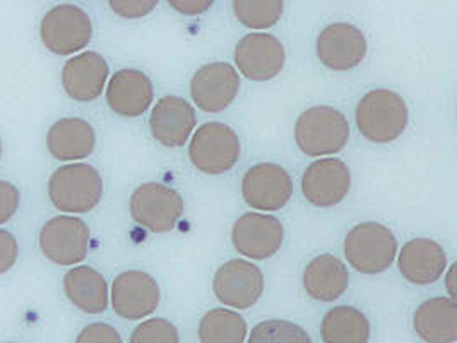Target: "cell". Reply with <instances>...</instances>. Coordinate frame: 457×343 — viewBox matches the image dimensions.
Returning a JSON list of instances; mask_svg holds the SVG:
<instances>
[{
    "label": "cell",
    "instance_id": "cell-1",
    "mask_svg": "<svg viewBox=\"0 0 457 343\" xmlns=\"http://www.w3.org/2000/svg\"><path fill=\"white\" fill-rule=\"evenodd\" d=\"M408 126L406 102L393 91L378 88L369 91L356 107V128L375 145L395 141Z\"/></svg>",
    "mask_w": 457,
    "mask_h": 343
},
{
    "label": "cell",
    "instance_id": "cell-2",
    "mask_svg": "<svg viewBox=\"0 0 457 343\" xmlns=\"http://www.w3.org/2000/svg\"><path fill=\"white\" fill-rule=\"evenodd\" d=\"M48 196L62 213H89L102 201L104 179L87 163L63 165L52 173Z\"/></svg>",
    "mask_w": 457,
    "mask_h": 343
},
{
    "label": "cell",
    "instance_id": "cell-3",
    "mask_svg": "<svg viewBox=\"0 0 457 343\" xmlns=\"http://www.w3.org/2000/svg\"><path fill=\"white\" fill-rule=\"evenodd\" d=\"M350 124L345 113L329 105L305 110L295 124V141L307 156H329L348 145Z\"/></svg>",
    "mask_w": 457,
    "mask_h": 343
},
{
    "label": "cell",
    "instance_id": "cell-4",
    "mask_svg": "<svg viewBox=\"0 0 457 343\" xmlns=\"http://www.w3.org/2000/svg\"><path fill=\"white\" fill-rule=\"evenodd\" d=\"M397 240L382 223L363 222L354 225L345 238V256L356 272L382 273L395 263Z\"/></svg>",
    "mask_w": 457,
    "mask_h": 343
},
{
    "label": "cell",
    "instance_id": "cell-5",
    "mask_svg": "<svg viewBox=\"0 0 457 343\" xmlns=\"http://www.w3.org/2000/svg\"><path fill=\"white\" fill-rule=\"evenodd\" d=\"M240 150V139L233 129L221 122H206L195 130L188 145V158L197 171L220 175L237 165Z\"/></svg>",
    "mask_w": 457,
    "mask_h": 343
},
{
    "label": "cell",
    "instance_id": "cell-6",
    "mask_svg": "<svg viewBox=\"0 0 457 343\" xmlns=\"http://www.w3.org/2000/svg\"><path fill=\"white\" fill-rule=\"evenodd\" d=\"M40 37L52 54L71 55L91 42L93 22L86 11L78 5H55L43 16Z\"/></svg>",
    "mask_w": 457,
    "mask_h": 343
},
{
    "label": "cell",
    "instance_id": "cell-7",
    "mask_svg": "<svg viewBox=\"0 0 457 343\" xmlns=\"http://www.w3.org/2000/svg\"><path fill=\"white\" fill-rule=\"evenodd\" d=\"M184 213L179 191L160 182H145L130 196V214L147 230L163 234L177 227Z\"/></svg>",
    "mask_w": 457,
    "mask_h": 343
},
{
    "label": "cell",
    "instance_id": "cell-8",
    "mask_svg": "<svg viewBox=\"0 0 457 343\" xmlns=\"http://www.w3.org/2000/svg\"><path fill=\"white\" fill-rule=\"evenodd\" d=\"M89 227L78 216L59 214L50 218L40 230L43 256L61 266H74L89 251Z\"/></svg>",
    "mask_w": 457,
    "mask_h": 343
},
{
    "label": "cell",
    "instance_id": "cell-9",
    "mask_svg": "<svg viewBox=\"0 0 457 343\" xmlns=\"http://www.w3.org/2000/svg\"><path fill=\"white\" fill-rule=\"evenodd\" d=\"M212 290L216 299L233 309H249L264 292V275L245 259H229L218 268Z\"/></svg>",
    "mask_w": 457,
    "mask_h": 343
},
{
    "label": "cell",
    "instance_id": "cell-10",
    "mask_svg": "<svg viewBox=\"0 0 457 343\" xmlns=\"http://www.w3.org/2000/svg\"><path fill=\"white\" fill-rule=\"evenodd\" d=\"M242 196L253 210L278 212L293 196L290 173L276 163H257L242 179Z\"/></svg>",
    "mask_w": 457,
    "mask_h": 343
},
{
    "label": "cell",
    "instance_id": "cell-11",
    "mask_svg": "<svg viewBox=\"0 0 457 343\" xmlns=\"http://www.w3.org/2000/svg\"><path fill=\"white\" fill-rule=\"evenodd\" d=\"M285 46L270 33H250L235 46V64L252 81H270L285 67Z\"/></svg>",
    "mask_w": 457,
    "mask_h": 343
},
{
    "label": "cell",
    "instance_id": "cell-12",
    "mask_svg": "<svg viewBox=\"0 0 457 343\" xmlns=\"http://www.w3.org/2000/svg\"><path fill=\"white\" fill-rule=\"evenodd\" d=\"M160 304L158 281L141 270H129L113 280L112 305L113 311L129 322H139Z\"/></svg>",
    "mask_w": 457,
    "mask_h": 343
},
{
    "label": "cell",
    "instance_id": "cell-13",
    "mask_svg": "<svg viewBox=\"0 0 457 343\" xmlns=\"http://www.w3.org/2000/svg\"><path fill=\"white\" fill-rule=\"evenodd\" d=\"M367 38L350 22H333L317 38V57L331 71H350L363 63Z\"/></svg>",
    "mask_w": 457,
    "mask_h": 343
},
{
    "label": "cell",
    "instance_id": "cell-14",
    "mask_svg": "<svg viewBox=\"0 0 457 343\" xmlns=\"http://www.w3.org/2000/svg\"><path fill=\"white\" fill-rule=\"evenodd\" d=\"M352 188V172L337 158H322L307 167L302 177V193L317 208L339 205Z\"/></svg>",
    "mask_w": 457,
    "mask_h": 343
},
{
    "label": "cell",
    "instance_id": "cell-15",
    "mask_svg": "<svg viewBox=\"0 0 457 343\" xmlns=\"http://www.w3.org/2000/svg\"><path fill=\"white\" fill-rule=\"evenodd\" d=\"M240 89V76L233 65L211 63L195 71L190 81V95L197 107L209 113L228 108Z\"/></svg>",
    "mask_w": 457,
    "mask_h": 343
},
{
    "label": "cell",
    "instance_id": "cell-16",
    "mask_svg": "<svg viewBox=\"0 0 457 343\" xmlns=\"http://www.w3.org/2000/svg\"><path fill=\"white\" fill-rule=\"evenodd\" d=\"M285 227L270 214H242L231 230L235 249L252 259H268L274 256L283 246Z\"/></svg>",
    "mask_w": 457,
    "mask_h": 343
},
{
    "label": "cell",
    "instance_id": "cell-17",
    "mask_svg": "<svg viewBox=\"0 0 457 343\" xmlns=\"http://www.w3.org/2000/svg\"><path fill=\"white\" fill-rule=\"evenodd\" d=\"M149 128L160 145L167 148L184 146L195 129V110L180 96H163L151 112Z\"/></svg>",
    "mask_w": 457,
    "mask_h": 343
},
{
    "label": "cell",
    "instance_id": "cell-18",
    "mask_svg": "<svg viewBox=\"0 0 457 343\" xmlns=\"http://www.w3.org/2000/svg\"><path fill=\"white\" fill-rule=\"evenodd\" d=\"M153 98L154 89L151 79L137 69L117 71L106 88L108 107L127 119L143 115L151 107Z\"/></svg>",
    "mask_w": 457,
    "mask_h": 343
},
{
    "label": "cell",
    "instance_id": "cell-19",
    "mask_svg": "<svg viewBox=\"0 0 457 343\" xmlns=\"http://www.w3.org/2000/svg\"><path fill=\"white\" fill-rule=\"evenodd\" d=\"M108 78V64L96 52H83L69 59L62 69L65 93L81 104L96 100Z\"/></svg>",
    "mask_w": 457,
    "mask_h": 343
},
{
    "label": "cell",
    "instance_id": "cell-20",
    "mask_svg": "<svg viewBox=\"0 0 457 343\" xmlns=\"http://www.w3.org/2000/svg\"><path fill=\"white\" fill-rule=\"evenodd\" d=\"M399 272L413 285H430L440 279L447 268L444 247L432 238H413L403 246L397 259Z\"/></svg>",
    "mask_w": 457,
    "mask_h": 343
},
{
    "label": "cell",
    "instance_id": "cell-21",
    "mask_svg": "<svg viewBox=\"0 0 457 343\" xmlns=\"http://www.w3.org/2000/svg\"><path fill=\"white\" fill-rule=\"evenodd\" d=\"M96 146L93 126L79 117L57 121L46 134V148L55 160L72 162L87 158Z\"/></svg>",
    "mask_w": 457,
    "mask_h": 343
},
{
    "label": "cell",
    "instance_id": "cell-22",
    "mask_svg": "<svg viewBox=\"0 0 457 343\" xmlns=\"http://www.w3.org/2000/svg\"><path fill=\"white\" fill-rule=\"evenodd\" d=\"M307 296L320 302L339 299L350 287V273L345 263L333 255L313 257L303 273Z\"/></svg>",
    "mask_w": 457,
    "mask_h": 343
},
{
    "label": "cell",
    "instance_id": "cell-23",
    "mask_svg": "<svg viewBox=\"0 0 457 343\" xmlns=\"http://www.w3.org/2000/svg\"><path fill=\"white\" fill-rule=\"evenodd\" d=\"M416 335L427 343H454L457 340L456 300L434 297L425 300L415 313Z\"/></svg>",
    "mask_w": 457,
    "mask_h": 343
},
{
    "label": "cell",
    "instance_id": "cell-24",
    "mask_svg": "<svg viewBox=\"0 0 457 343\" xmlns=\"http://www.w3.org/2000/svg\"><path fill=\"white\" fill-rule=\"evenodd\" d=\"M69 300L87 314H102L108 307V285L104 275L91 266L71 268L63 277Z\"/></svg>",
    "mask_w": 457,
    "mask_h": 343
},
{
    "label": "cell",
    "instance_id": "cell-25",
    "mask_svg": "<svg viewBox=\"0 0 457 343\" xmlns=\"http://www.w3.org/2000/svg\"><path fill=\"white\" fill-rule=\"evenodd\" d=\"M320 337L324 343H369L370 322L360 309L337 305L326 313Z\"/></svg>",
    "mask_w": 457,
    "mask_h": 343
},
{
    "label": "cell",
    "instance_id": "cell-26",
    "mask_svg": "<svg viewBox=\"0 0 457 343\" xmlns=\"http://www.w3.org/2000/svg\"><path fill=\"white\" fill-rule=\"evenodd\" d=\"M201 343H244L247 339V322L231 309H211L199 322Z\"/></svg>",
    "mask_w": 457,
    "mask_h": 343
},
{
    "label": "cell",
    "instance_id": "cell-27",
    "mask_svg": "<svg viewBox=\"0 0 457 343\" xmlns=\"http://www.w3.org/2000/svg\"><path fill=\"white\" fill-rule=\"evenodd\" d=\"M237 20L252 29H266L281 20L285 4L279 0L272 2H233Z\"/></svg>",
    "mask_w": 457,
    "mask_h": 343
},
{
    "label": "cell",
    "instance_id": "cell-28",
    "mask_svg": "<svg viewBox=\"0 0 457 343\" xmlns=\"http://www.w3.org/2000/svg\"><path fill=\"white\" fill-rule=\"evenodd\" d=\"M247 343H312V339L296 322L268 320L252 330Z\"/></svg>",
    "mask_w": 457,
    "mask_h": 343
},
{
    "label": "cell",
    "instance_id": "cell-29",
    "mask_svg": "<svg viewBox=\"0 0 457 343\" xmlns=\"http://www.w3.org/2000/svg\"><path fill=\"white\" fill-rule=\"evenodd\" d=\"M130 343H180L173 322L163 318H153L141 322L130 337Z\"/></svg>",
    "mask_w": 457,
    "mask_h": 343
},
{
    "label": "cell",
    "instance_id": "cell-30",
    "mask_svg": "<svg viewBox=\"0 0 457 343\" xmlns=\"http://www.w3.org/2000/svg\"><path fill=\"white\" fill-rule=\"evenodd\" d=\"M76 343H124L120 333L106 322H91L78 335Z\"/></svg>",
    "mask_w": 457,
    "mask_h": 343
},
{
    "label": "cell",
    "instance_id": "cell-31",
    "mask_svg": "<svg viewBox=\"0 0 457 343\" xmlns=\"http://www.w3.org/2000/svg\"><path fill=\"white\" fill-rule=\"evenodd\" d=\"M158 5L156 0H136V2H127V0H112L110 7L115 14H119L124 20H139L145 18L149 13L154 11Z\"/></svg>",
    "mask_w": 457,
    "mask_h": 343
},
{
    "label": "cell",
    "instance_id": "cell-32",
    "mask_svg": "<svg viewBox=\"0 0 457 343\" xmlns=\"http://www.w3.org/2000/svg\"><path fill=\"white\" fill-rule=\"evenodd\" d=\"M20 189L7 180H0V225L7 223L20 208Z\"/></svg>",
    "mask_w": 457,
    "mask_h": 343
},
{
    "label": "cell",
    "instance_id": "cell-33",
    "mask_svg": "<svg viewBox=\"0 0 457 343\" xmlns=\"http://www.w3.org/2000/svg\"><path fill=\"white\" fill-rule=\"evenodd\" d=\"M18 256H20L18 238L9 230L0 229V275L14 268Z\"/></svg>",
    "mask_w": 457,
    "mask_h": 343
},
{
    "label": "cell",
    "instance_id": "cell-34",
    "mask_svg": "<svg viewBox=\"0 0 457 343\" xmlns=\"http://www.w3.org/2000/svg\"><path fill=\"white\" fill-rule=\"evenodd\" d=\"M170 5L186 16H197V14H203L209 11V7H212V2H209V0H171Z\"/></svg>",
    "mask_w": 457,
    "mask_h": 343
},
{
    "label": "cell",
    "instance_id": "cell-35",
    "mask_svg": "<svg viewBox=\"0 0 457 343\" xmlns=\"http://www.w3.org/2000/svg\"><path fill=\"white\" fill-rule=\"evenodd\" d=\"M456 263L449 268L447 275H445V287H447V292L451 296V299L456 297V290H454V277H456Z\"/></svg>",
    "mask_w": 457,
    "mask_h": 343
},
{
    "label": "cell",
    "instance_id": "cell-36",
    "mask_svg": "<svg viewBox=\"0 0 457 343\" xmlns=\"http://www.w3.org/2000/svg\"><path fill=\"white\" fill-rule=\"evenodd\" d=\"M0 158H2V139H0Z\"/></svg>",
    "mask_w": 457,
    "mask_h": 343
},
{
    "label": "cell",
    "instance_id": "cell-37",
    "mask_svg": "<svg viewBox=\"0 0 457 343\" xmlns=\"http://www.w3.org/2000/svg\"><path fill=\"white\" fill-rule=\"evenodd\" d=\"M5 343H14V342H5Z\"/></svg>",
    "mask_w": 457,
    "mask_h": 343
}]
</instances>
